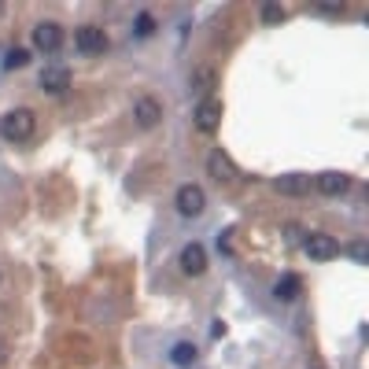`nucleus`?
<instances>
[{
	"instance_id": "obj_7",
	"label": "nucleus",
	"mask_w": 369,
	"mask_h": 369,
	"mask_svg": "<svg viewBox=\"0 0 369 369\" xmlns=\"http://www.w3.org/2000/svg\"><path fill=\"white\" fill-rule=\"evenodd\" d=\"M59 45H63V30H59V23H37L34 26V49L37 52H59Z\"/></svg>"
},
{
	"instance_id": "obj_2",
	"label": "nucleus",
	"mask_w": 369,
	"mask_h": 369,
	"mask_svg": "<svg viewBox=\"0 0 369 369\" xmlns=\"http://www.w3.org/2000/svg\"><path fill=\"white\" fill-rule=\"evenodd\" d=\"M173 203H178V214L181 218H200L203 214V207H207V192L200 188V185H181L178 188V196H173Z\"/></svg>"
},
{
	"instance_id": "obj_3",
	"label": "nucleus",
	"mask_w": 369,
	"mask_h": 369,
	"mask_svg": "<svg viewBox=\"0 0 369 369\" xmlns=\"http://www.w3.org/2000/svg\"><path fill=\"white\" fill-rule=\"evenodd\" d=\"M74 41H78V52L81 56H103L107 49H111V41H107V34L100 26H78Z\"/></svg>"
},
{
	"instance_id": "obj_1",
	"label": "nucleus",
	"mask_w": 369,
	"mask_h": 369,
	"mask_svg": "<svg viewBox=\"0 0 369 369\" xmlns=\"http://www.w3.org/2000/svg\"><path fill=\"white\" fill-rule=\"evenodd\" d=\"M37 129V118L30 107H15V111H8L4 118H0V133H4V141H30Z\"/></svg>"
},
{
	"instance_id": "obj_14",
	"label": "nucleus",
	"mask_w": 369,
	"mask_h": 369,
	"mask_svg": "<svg viewBox=\"0 0 369 369\" xmlns=\"http://www.w3.org/2000/svg\"><path fill=\"white\" fill-rule=\"evenodd\" d=\"M170 362H173V365H192V362H196V347H192L188 340L173 343V351H170Z\"/></svg>"
},
{
	"instance_id": "obj_19",
	"label": "nucleus",
	"mask_w": 369,
	"mask_h": 369,
	"mask_svg": "<svg viewBox=\"0 0 369 369\" xmlns=\"http://www.w3.org/2000/svg\"><path fill=\"white\" fill-rule=\"evenodd\" d=\"M151 30H156V19H151V15H137V34L148 37Z\"/></svg>"
},
{
	"instance_id": "obj_11",
	"label": "nucleus",
	"mask_w": 369,
	"mask_h": 369,
	"mask_svg": "<svg viewBox=\"0 0 369 369\" xmlns=\"http://www.w3.org/2000/svg\"><path fill=\"white\" fill-rule=\"evenodd\" d=\"M181 270H185L188 277H200V273L207 270V251H203V244H185V248H181Z\"/></svg>"
},
{
	"instance_id": "obj_4",
	"label": "nucleus",
	"mask_w": 369,
	"mask_h": 369,
	"mask_svg": "<svg viewBox=\"0 0 369 369\" xmlns=\"http://www.w3.org/2000/svg\"><path fill=\"white\" fill-rule=\"evenodd\" d=\"M192 122H196L200 133H214V129H218V122H222V100H214V96L200 100V107L192 111Z\"/></svg>"
},
{
	"instance_id": "obj_13",
	"label": "nucleus",
	"mask_w": 369,
	"mask_h": 369,
	"mask_svg": "<svg viewBox=\"0 0 369 369\" xmlns=\"http://www.w3.org/2000/svg\"><path fill=\"white\" fill-rule=\"evenodd\" d=\"M299 288H303L299 273H285V277H277V285H273V295L288 303V299H295V295H299Z\"/></svg>"
},
{
	"instance_id": "obj_18",
	"label": "nucleus",
	"mask_w": 369,
	"mask_h": 369,
	"mask_svg": "<svg viewBox=\"0 0 369 369\" xmlns=\"http://www.w3.org/2000/svg\"><path fill=\"white\" fill-rule=\"evenodd\" d=\"M351 258H355V263H369V244H365V241H355V244H351Z\"/></svg>"
},
{
	"instance_id": "obj_12",
	"label": "nucleus",
	"mask_w": 369,
	"mask_h": 369,
	"mask_svg": "<svg viewBox=\"0 0 369 369\" xmlns=\"http://www.w3.org/2000/svg\"><path fill=\"white\" fill-rule=\"evenodd\" d=\"M314 185L325 192V196H343V192L351 188V178H347V173H340V170H325Z\"/></svg>"
},
{
	"instance_id": "obj_10",
	"label": "nucleus",
	"mask_w": 369,
	"mask_h": 369,
	"mask_svg": "<svg viewBox=\"0 0 369 369\" xmlns=\"http://www.w3.org/2000/svg\"><path fill=\"white\" fill-rule=\"evenodd\" d=\"M273 188L280 192V196H307V192H310V178H307V173H280V178L273 181Z\"/></svg>"
},
{
	"instance_id": "obj_6",
	"label": "nucleus",
	"mask_w": 369,
	"mask_h": 369,
	"mask_svg": "<svg viewBox=\"0 0 369 369\" xmlns=\"http://www.w3.org/2000/svg\"><path fill=\"white\" fill-rule=\"evenodd\" d=\"M207 173H211L214 181H222V185H229V181L241 178V173H236V166H233V159L226 156L222 148H214L211 156H207Z\"/></svg>"
},
{
	"instance_id": "obj_5",
	"label": "nucleus",
	"mask_w": 369,
	"mask_h": 369,
	"mask_svg": "<svg viewBox=\"0 0 369 369\" xmlns=\"http://www.w3.org/2000/svg\"><path fill=\"white\" fill-rule=\"evenodd\" d=\"M303 251H307L314 263H329V258H336V251H340V244L333 241L329 233H310L307 241H303Z\"/></svg>"
},
{
	"instance_id": "obj_9",
	"label": "nucleus",
	"mask_w": 369,
	"mask_h": 369,
	"mask_svg": "<svg viewBox=\"0 0 369 369\" xmlns=\"http://www.w3.org/2000/svg\"><path fill=\"white\" fill-rule=\"evenodd\" d=\"M37 85H41L45 93H63V89L71 85V71L63 67V63H52V67H45V71H41Z\"/></svg>"
},
{
	"instance_id": "obj_17",
	"label": "nucleus",
	"mask_w": 369,
	"mask_h": 369,
	"mask_svg": "<svg viewBox=\"0 0 369 369\" xmlns=\"http://www.w3.org/2000/svg\"><path fill=\"white\" fill-rule=\"evenodd\" d=\"M285 8H280V4H263V23L266 26H277V23H285Z\"/></svg>"
},
{
	"instance_id": "obj_15",
	"label": "nucleus",
	"mask_w": 369,
	"mask_h": 369,
	"mask_svg": "<svg viewBox=\"0 0 369 369\" xmlns=\"http://www.w3.org/2000/svg\"><path fill=\"white\" fill-rule=\"evenodd\" d=\"M211 85H214V67H200L196 74H192V89L196 93H207Z\"/></svg>"
},
{
	"instance_id": "obj_16",
	"label": "nucleus",
	"mask_w": 369,
	"mask_h": 369,
	"mask_svg": "<svg viewBox=\"0 0 369 369\" xmlns=\"http://www.w3.org/2000/svg\"><path fill=\"white\" fill-rule=\"evenodd\" d=\"M26 63H30L26 49H8V56H4V67L8 71H19V67H26Z\"/></svg>"
},
{
	"instance_id": "obj_8",
	"label": "nucleus",
	"mask_w": 369,
	"mask_h": 369,
	"mask_svg": "<svg viewBox=\"0 0 369 369\" xmlns=\"http://www.w3.org/2000/svg\"><path fill=\"white\" fill-rule=\"evenodd\" d=\"M159 118H163V103H159L156 96H141V100L133 103V122H137L141 129H156Z\"/></svg>"
}]
</instances>
